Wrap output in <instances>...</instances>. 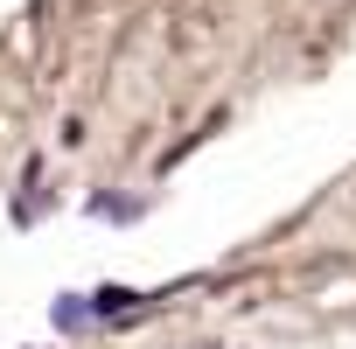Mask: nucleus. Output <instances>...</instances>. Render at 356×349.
<instances>
[]
</instances>
